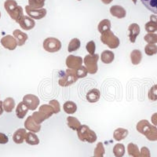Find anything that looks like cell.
I'll return each mask as SVG.
<instances>
[{
  "instance_id": "cell-44",
  "label": "cell",
  "mask_w": 157,
  "mask_h": 157,
  "mask_svg": "<svg viewBox=\"0 0 157 157\" xmlns=\"http://www.w3.org/2000/svg\"><path fill=\"white\" fill-rule=\"evenodd\" d=\"M9 141V138L5 134L3 133H0V144L4 145V144H6Z\"/></svg>"
},
{
  "instance_id": "cell-49",
  "label": "cell",
  "mask_w": 157,
  "mask_h": 157,
  "mask_svg": "<svg viewBox=\"0 0 157 157\" xmlns=\"http://www.w3.org/2000/svg\"><path fill=\"white\" fill-rule=\"evenodd\" d=\"M0 18H1V12H0Z\"/></svg>"
},
{
  "instance_id": "cell-22",
  "label": "cell",
  "mask_w": 157,
  "mask_h": 157,
  "mask_svg": "<svg viewBox=\"0 0 157 157\" xmlns=\"http://www.w3.org/2000/svg\"><path fill=\"white\" fill-rule=\"evenodd\" d=\"M129 132L128 130L124 128H118L113 133V138L116 141H120L127 137Z\"/></svg>"
},
{
  "instance_id": "cell-28",
  "label": "cell",
  "mask_w": 157,
  "mask_h": 157,
  "mask_svg": "<svg viewBox=\"0 0 157 157\" xmlns=\"http://www.w3.org/2000/svg\"><path fill=\"white\" fill-rule=\"evenodd\" d=\"M64 112L67 113V114H74V113L76 112L77 110V105L73 101H68L65 103L64 104Z\"/></svg>"
},
{
  "instance_id": "cell-39",
  "label": "cell",
  "mask_w": 157,
  "mask_h": 157,
  "mask_svg": "<svg viewBox=\"0 0 157 157\" xmlns=\"http://www.w3.org/2000/svg\"><path fill=\"white\" fill-rule=\"evenodd\" d=\"M75 74H76L77 77L78 78H84L86 77L88 74V71L85 66H81L80 68H78V69H75Z\"/></svg>"
},
{
  "instance_id": "cell-23",
  "label": "cell",
  "mask_w": 157,
  "mask_h": 157,
  "mask_svg": "<svg viewBox=\"0 0 157 157\" xmlns=\"http://www.w3.org/2000/svg\"><path fill=\"white\" fill-rule=\"evenodd\" d=\"M29 110V109H28V107L25 105V103H24L23 101L20 102L16 109L17 116V118H19V119H23V118H25V116L27 115Z\"/></svg>"
},
{
  "instance_id": "cell-26",
  "label": "cell",
  "mask_w": 157,
  "mask_h": 157,
  "mask_svg": "<svg viewBox=\"0 0 157 157\" xmlns=\"http://www.w3.org/2000/svg\"><path fill=\"white\" fill-rule=\"evenodd\" d=\"M4 111L6 113H11L15 107V101L13 98H7L2 101Z\"/></svg>"
},
{
  "instance_id": "cell-4",
  "label": "cell",
  "mask_w": 157,
  "mask_h": 157,
  "mask_svg": "<svg viewBox=\"0 0 157 157\" xmlns=\"http://www.w3.org/2000/svg\"><path fill=\"white\" fill-rule=\"evenodd\" d=\"M61 75L59 77L58 84L61 86H68L71 84L75 83L78 78L77 77L76 74H75V71L74 69H68L64 71H61Z\"/></svg>"
},
{
  "instance_id": "cell-5",
  "label": "cell",
  "mask_w": 157,
  "mask_h": 157,
  "mask_svg": "<svg viewBox=\"0 0 157 157\" xmlns=\"http://www.w3.org/2000/svg\"><path fill=\"white\" fill-rule=\"evenodd\" d=\"M101 41L103 44L106 45L110 49H116L120 46V39L114 35L111 30H108L102 33Z\"/></svg>"
},
{
  "instance_id": "cell-51",
  "label": "cell",
  "mask_w": 157,
  "mask_h": 157,
  "mask_svg": "<svg viewBox=\"0 0 157 157\" xmlns=\"http://www.w3.org/2000/svg\"><path fill=\"white\" fill-rule=\"evenodd\" d=\"M92 157H96V156H92Z\"/></svg>"
},
{
  "instance_id": "cell-37",
  "label": "cell",
  "mask_w": 157,
  "mask_h": 157,
  "mask_svg": "<svg viewBox=\"0 0 157 157\" xmlns=\"http://www.w3.org/2000/svg\"><path fill=\"white\" fill-rule=\"evenodd\" d=\"M148 98L150 101H157V84L152 86L148 90Z\"/></svg>"
},
{
  "instance_id": "cell-38",
  "label": "cell",
  "mask_w": 157,
  "mask_h": 157,
  "mask_svg": "<svg viewBox=\"0 0 157 157\" xmlns=\"http://www.w3.org/2000/svg\"><path fill=\"white\" fill-rule=\"evenodd\" d=\"M144 39L148 44H155L157 43V34L155 33H148L145 35Z\"/></svg>"
},
{
  "instance_id": "cell-20",
  "label": "cell",
  "mask_w": 157,
  "mask_h": 157,
  "mask_svg": "<svg viewBox=\"0 0 157 157\" xmlns=\"http://www.w3.org/2000/svg\"><path fill=\"white\" fill-rule=\"evenodd\" d=\"M39 113L43 115L45 120H48L52 115L54 114V110L50 105H43L39 107Z\"/></svg>"
},
{
  "instance_id": "cell-11",
  "label": "cell",
  "mask_w": 157,
  "mask_h": 157,
  "mask_svg": "<svg viewBox=\"0 0 157 157\" xmlns=\"http://www.w3.org/2000/svg\"><path fill=\"white\" fill-rule=\"evenodd\" d=\"M1 44L4 48L9 50H14L17 47V42L15 38L12 36H6L1 39Z\"/></svg>"
},
{
  "instance_id": "cell-47",
  "label": "cell",
  "mask_w": 157,
  "mask_h": 157,
  "mask_svg": "<svg viewBox=\"0 0 157 157\" xmlns=\"http://www.w3.org/2000/svg\"><path fill=\"white\" fill-rule=\"evenodd\" d=\"M113 0H101V2H103L104 4H106V5L111 3V2H113Z\"/></svg>"
},
{
  "instance_id": "cell-15",
  "label": "cell",
  "mask_w": 157,
  "mask_h": 157,
  "mask_svg": "<svg viewBox=\"0 0 157 157\" xmlns=\"http://www.w3.org/2000/svg\"><path fill=\"white\" fill-rule=\"evenodd\" d=\"M110 13L113 15V17L119 18V19H122L124 18L127 15V12H126L125 9L121 6H113L110 8Z\"/></svg>"
},
{
  "instance_id": "cell-41",
  "label": "cell",
  "mask_w": 157,
  "mask_h": 157,
  "mask_svg": "<svg viewBox=\"0 0 157 157\" xmlns=\"http://www.w3.org/2000/svg\"><path fill=\"white\" fill-rule=\"evenodd\" d=\"M86 48L87 52L90 55H94L95 54V50H96V46L94 41L88 42L86 46Z\"/></svg>"
},
{
  "instance_id": "cell-32",
  "label": "cell",
  "mask_w": 157,
  "mask_h": 157,
  "mask_svg": "<svg viewBox=\"0 0 157 157\" xmlns=\"http://www.w3.org/2000/svg\"><path fill=\"white\" fill-rule=\"evenodd\" d=\"M113 154L116 157H123L125 154V146L120 143L115 145L113 148Z\"/></svg>"
},
{
  "instance_id": "cell-12",
  "label": "cell",
  "mask_w": 157,
  "mask_h": 157,
  "mask_svg": "<svg viewBox=\"0 0 157 157\" xmlns=\"http://www.w3.org/2000/svg\"><path fill=\"white\" fill-rule=\"evenodd\" d=\"M25 129H27L28 130H29L30 132L33 133H38L41 130V125L37 124L35 122V120H33V118H32V116H29L27 118V120H25Z\"/></svg>"
},
{
  "instance_id": "cell-36",
  "label": "cell",
  "mask_w": 157,
  "mask_h": 157,
  "mask_svg": "<svg viewBox=\"0 0 157 157\" xmlns=\"http://www.w3.org/2000/svg\"><path fill=\"white\" fill-rule=\"evenodd\" d=\"M46 0H29V5L36 9H42L45 5Z\"/></svg>"
},
{
  "instance_id": "cell-40",
  "label": "cell",
  "mask_w": 157,
  "mask_h": 157,
  "mask_svg": "<svg viewBox=\"0 0 157 157\" xmlns=\"http://www.w3.org/2000/svg\"><path fill=\"white\" fill-rule=\"evenodd\" d=\"M32 118H33V120H35V122H36L37 124H39V125H40L44 120H45V118L43 116V115L39 113V112H34L33 114L32 115Z\"/></svg>"
},
{
  "instance_id": "cell-35",
  "label": "cell",
  "mask_w": 157,
  "mask_h": 157,
  "mask_svg": "<svg viewBox=\"0 0 157 157\" xmlns=\"http://www.w3.org/2000/svg\"><path fill=\"white\" fill-rule=\"evenodd\" d=\"M145 54L148 56H152L157 54V46L155 44H147L145 47Z\"/></svg>"
},
{
  "instance_id": "cell-50",
  "label": "cell",
  "mask_w": 157,
  "mask_h": 157,
  "mask_svg": "<svg viewBox=\"0 0 157 157\" xmlns=\"http://www.w3.org/2000/svg\"><path fill=\"white\" fill-rule=\"evenodd\" d=\"M78 1H81V0H78Z\"/></svg>"
},
{
  "instance_id": "cell-27",
  "label": "cell",
  "mask_w": 157,
  "mask_h": 157,
  "mask_svg": "<svg viewBox=\"0 0 157 157\" xmlns=\"http://www.w3.org/2000/svg\"><path fill=\"white\" fill-rule=\"evenodd\" d=\"M25 141L30 145H37L39 144V139L38 136L33 132H29L25 137Z\"/></svg>"
},
{
  "instance_id": "cell-19",
  "label": "cell",
  "mask_w": 157,
  "mask_h": 157,
  "mask_svg": "<svg viewBox=\"0 0 157 157\" xmlns=\"http://www.w3.org/2000/svg\"><path fill=\"white\" fill-rule=\"evenodd\" d=\"M101 93L99 90L94 88V89H92L88 91V93L86 94V100L90 103H95V102H98L99 101Z\"/></svg>"
},
{
  "instance_id": "cell-31",
  "label": "cell",
  "mask_w": 157,
  "mask_h": 157,
  "mask_svg": "<svg viewBox=\"0 0 157 157\" xmlns=\"http://www.w3.org/2000/svg\"><path fill=\"white\" fill-rule=\"evenodd\" d=\"M80 40L77 38H74L69 42V44H68V50L69 53H71V52H74V51H76L79 49L80 47Z\"/></svg>"
},
{
  "instance_id": "cell-46",
  "label": "cell",
  "mask_w": 157,
  "mask_h": 157,
  "mask_svg": "<svg viewBox=\"0 0 157 157\" xmlns=\"http://www.w3.org/2000/svg\"><path fill=\"white\" fill-rule=\"evenodd\" d=\"M3 111L4 109H3V105H2V101H0V116L3 113Z\"/></svg>"
},
{
  "instance_id": "cell-48",
  "label": "cell",
  "mask_w": 157,
  "mask_h": 157,
  "mask_svg": "<svg viewBox=\"0 0 157 157\" xmlns=\"http://www.w3.org/2000/svg\"><path fill=\"white\" fill-rule=\"evenodd\" d=\"M133 2H134V4H137V0H132Z\"/></svg>"
},
{
  "instance_id": "cell-18",
  "label": "cell",
  "mask_w": 157,
  "mask_h": 157,
  "mask_svg": "<svg viewBox=\"0 0 157 157\" xmlns=\"http://www.w3.org/2000/svg\"><path fill=\"white\" fill-rule=\"evenodd\" d=\"M26 134H27L26 129H18L13 135V140L16 144H22L24 141H25Z\"/></svg>"
},
{
  "instance_id": "cell-10",
  "label": "cell",
  "mask_w": 157,
  "mask_h": 157,
  "mask_svg": "<svg viewBox=\"0 0 157 157\" xmlns=\"http://www.w3.org/2000/svg\"><path fill=\"white\" fill-rule=\"evenodd\" d=\"M82 62H83V59L79 56L75 55H69L66 58V66L70 69H78L82 66Z\"/></svg>"
},
{
  "instance_id": "cell-34",
  "label": "cell",
  "mask_w": 157,
  "mask_h": 157,
  "mask_svg": "<svg viewBox=\"0 0 157 157\" xmlns=\"http://www.w3.org/2000/svg\"><path fill=\"white\" fill-rule=\"evenodd\" d=\"M105 153V147L101 142L98 143L96 148L94 149V156L96 157H104Z\"/></svg>"
},
{
  "instance_id": "cell-29",
  "label": "cell",
  "mask_w": 157,
  "mask_h": 157,
  "mask_svg": "<svg viewBox=\"0 0 157 157\" xmlns=\"http://www.w3.org/2000/svg\"><path fill=\"white\" fill-rule=\"evenodd\" d=\"M67 122H68V127L72 129L73 130H76V131L81 126V123L79 122V120H77L76 118L73 117V116H68L67 118Z\"/></svg>"
},
{
  "instance_id": "cell-30",
  "label": "cell",
  "mask_w": 157,
  "mask_h": 157,
  "mask_svg": "<svg viewBox=\"0 0 157 157\" xmlns=\"http://www.w3.org/2000/svg\"><path fill=\"white\" fill-rule=\"evenodd\" d=\"M98 32H100L101 34H102V33H104V32L108 30H111V21L109 19L102 20L98 25Z\"/></svg>"
},
{
  "instance_id": "cell-13",
  "label": "cell",
  "mask_w": 157,
  "mask_h": 157,
  "mask_svg": "<svg viewBox=\"0 0 157 157\" xmlns=\"http://www.w3.org/2000/svg\"><path fill=\"white\" fill-rule=\"evenodd\" d=\"M18 24L22 29L26 31L31 30L36 26V22H35L34 19H32L29 16H24L18 22Z\"/></svg>"
},
{
  "instance_id": "cell-6",
  "label": "cell",
  "mask_w": 157,
  "mask_h": 157,
  "mask_svg": "<svg viewBox=\"0 0 157 157\" xmlns=\"http://www.w3.org/2000/svg\"><path fill=\"white\" fill-rule=\"evenodd\" d=\"M99 60V55L94 54V55H90L88 54L84 57L83 62L85 64V67L88 71V73L94 75L98 71V61Z\"/></svg>"
},
{
  "instance_id": "cell-16",
  "label": "cell",
  "mask_w": 157,
  "mask_h": 157,
  "mask_svg": "<svg viewBox=\"0 0 157 157\" xmlns=\"http://www.w3.org/2000/svg\"><path fill=\"white\" fill-rule=\"evenodd\" d=\"M13 37L15 38V39L17 42V45L19 47H21V46L25 45V43L28 40V38H29L27 34H25V32H21L19 29H16V30L13 31Z\"/></svg>"
},
{
  "instance_id": "cell-2",
  "label": "cell",
  "mask_w": 157,
  "mask_h": 157,
  "mask_svg": "<svg viewBox=\"0 0 157 157\" xmlns=\"http://www.w3.org/2000/svg\"><path fill=\"white\" fill-rule=\"evenodd\" d=\"M4 7L8 14L13 20L16 22H19L24 15L23 9L21 6L17 5V2L15 0H6L4 2Z\"/></svg>"
},
{
  "instance_id": "cell-24",
  "label": "cell",
  "mask_w": 157,
  "mask_h": 157,
  "mask_svg": "<svg viewBox=\"0 0 157 157\" xmlns=\"http://www.w3.org/2000/svg\"><path fill=\"white\" fill-rule=\"evenodd\" d=\"M141 2L148 10L157 14V0H141Z\"/></svg>"
},
{
  "instance_id": "cell-9",
  "label": "cell",
  "mask_w": 157,
  "mask_h": 157,
  "mask_svg": "<svg viewBox=\"0 0 157 157\" xmlns=\"http://www.w3.org/2000/svg\"><path fill=\"white\" fill-rule=\"evenodd\" d=\"M23 102L29 110H36L40 104L39 98L34 94H26L23 98Z\"/></svg>"
},
{
  "instance_id": "cell-1",
  "label": "cell",
  "mask_w": 157,
  "mask_h": 157,
  "mask_svg": "<svg viewBox=\"0 0 157 157\" xmlns=\"http://www.w3.org/2000/svg\"><path fill=\"white\" fill-rule=\"evenodd\" d=\"M137 130L145 135L148 140L151 141H157V127L152 125L148 120H140L137 124Z\"/></svg>"
},
{
  "instance_id": "cell-7",
  "label": "cell",
  "mask_w": 157,
  "mask_h": 157,
  "mask_svg": "<svg viewBox=\"0 0 157 157\" xmlns=\"http://www.w3.org/2000/svg\"><path fill=\"white\" fill-rule=\"evenodd\" d=\"M43 48L49 53H56L61 49V43L56 38H47L43 41Z\"/></svg>"
},
{
  "instance_id": "cell-21",
  "label": "cell",
  "mask_w": 157,
  "mask_h": 157,
  "mask_svg": "<svg viewBox=\"0 0 157 157\" xmlns=\"http://www.w3.org/2000/svg\"><path fill=\"white\" fill-rule=\"evenodd\" d=\"M115 54L113 52L110 51V50H104L101 53V60L105 64H111L114 61Z\"/></svg>"
},
{
  "instance_id": "cell-33",
  "label": "cell",
  "mask_w": 157,
  "mask_h": 157,
  "mask_svg": "<svg viewBox=\"0 0 157 157\" xmlns=\"http://www.w3.org/2000/svg\"><path fill=\"white\" fill-rule=\"evenodd\" d=\"M127 152L131 157H137L140 154V150L137 145L134 143H130L127 146Z\"/></svg>"
},
{
  "instance_id": "cell-25",
  "label": "cell",
  "mask_w": 157,
  "mask_h": 157,
  "mask_svg": "<svg viewBox=\"0 0 157 157\" xmlns=\"http://www.w3.org/2000/svg\"><path fill=\"white\" fill-rule=\"evenodd\" d=\"M130 60L134 65H137L142 60V54L139 50H134L130 53Z\"/></svg>"
},
{
  "instance_id": "cell-45",
  "label": "cell",
  "mask_w": 157,
  "mask_h": 157,
  "mask_svg": "<svg viewBox=\"0 0 157 157\" xmlns=\"http://www.w3.org/2000/svg\"><path fill=\"white\" fill-rule=\"evenodd\" d=\"M151 121H152V124L156 127L157 126V113L152 114V117H151Z\"/></svg>"
},
{
  "instance_id": "cell-14",
  "label": "cell",
  "mask_w": 157,
  "mask_h": 157,
  "mask_svg": "<svg viewBox=\"0 0 157 157\" xmlns=\"http://www.w3.org/2000/svg\"><path fill=\"white\" fill-rule=\"evenodd\" d=\"M128 31L130 32V35H129L130 41L132 43H135L137 36L140 34V32H141L140 26L137 25V24L133 23L129 26Z\"/></svg>"
},
{
  "instance_id": "cell-8",
  "label": "cell",
  "mask_w": 157,
  "mask_h": 157,
  "mask_svg": "<svg viewBox=\"0 0 157 157\" xmlns=\"http://www.w3.org/2000/svg\"><path fill=\"white\" fill-rule=\"evenodd\" d=\"M25 11L27 13V14L29 15V17H30L31 18L34 20L42 19V18L45 17L47 13V10L44 9V8H42V9H36V8H33L32 6H30L29 5L25 6Z\"/></svg>"
},
{
  "instance_id": "cell-43",
  "label": "cell",
  "mask_w": 157,
  "mask_h": 157,
  "mask_svg": "<svg viewBox=\"0 0 157 157\" xmlns=\"http://www.w3.org/2000/svg\"><path fill=\"white\" fill-rule=\"evenodd\" d=\"M137 157H151L149 149L147 147H142L140 151L139 155Z\"/></svg>"
},
{
  "instance_id": "cell-3",
  "label": "cell",
  "mask_w": 157,
  "mask_h": 157,
  "mask_svg": "<svg viewBox=\"0 0 157 157\" xmlns=\"http://www.w3.org/2000/svg\"><path fill=\"white\" fill-rule=\"evenodd\" d=\"M77 135L80 141H87L89 143H94L98 139L96 133L86 125L80 126L77 130Z\"/></svg>"
},
{
  "instance_id": "cell-42",
  "label": "cell",
  "mask_w": 157,
  "mask_h": 157,
  "mask_svg": "<svg viewBox=\"0 0 157 157\" xmlns=\"http://www.w3.org/2000/svg\"><path fill=\"white\" fill-rule=\"evenodd\" d=\"M49 105L53 107L54 110V114H57V113H60V111H61V107H60V104L59 102L57 101V100H52L49 102Z\"/></svg>"
},
{
  "instance_id": "cell-17",
  "label": "cell",
  "mask_w": 157,
  "mask_h": 157,
  "mask_svg": "<svg viewBox=\"0 0 157 157\" xmlns=\"http://www.w3.org/2000/svg\"><path fill=\"white\" fill-rule=\"evenodd\" d=\"M145 29L148 33H154L157 32V16H150V21L145 24Z\"/></svg>"
}]
</instances>
